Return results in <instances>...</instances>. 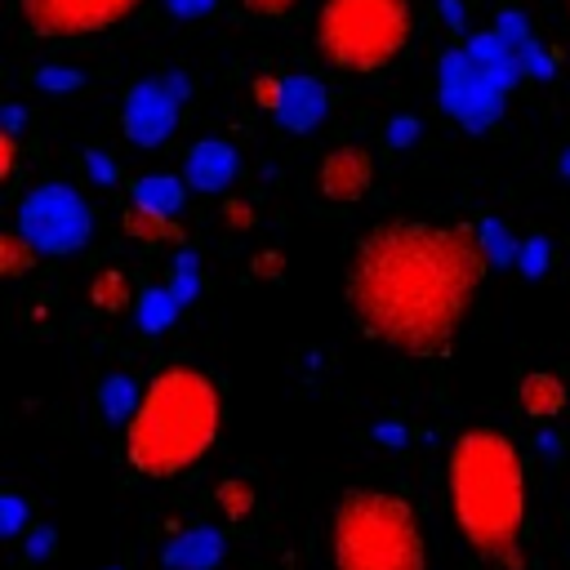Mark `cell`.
<instances>
[{
	"label": "cell",
	"mask_w": 570,
	"mask_h": 570,
	"mask_svg": "<svg viewBox=\"0 0 570 570\" xmlns=\"http://www.w3.org/2000/svg\"><path fill=\"white\" fill-rule=\"evenodd\" d=\"M485 272L490 254L476 223L387 218L352 245L343 303L365 338L432 361L454 347Z\"/></svg>",
	"instance_id": "cell-1"
},
{
	"label": "cell",
	"mask_w": 570,
	"mask_h": 570,
	"mask_svg": "<svg viewBox=\"0 0 570 570\" xmlns=\"http://www.w3.org/2000/svg\"><path fill=\"white\" fill-rule=\"evenodd\" d=\"M445 499L463 543L503 570H521L525 463L508 432L463 428L445 454Z\"/></svg>",
	"instance_id": "cell-2"
},
{
	"label": "cell",
	"mask_w": 570,
	"mask_h": 570,
	"mask_svg": "<svg viewBox=\"0 0 570 570\" xmlns=\"http://www.w3.org/2000/svg\"><path fill=\"white\" fill-rule=\"evenodd\" d=\"M223 432V387L209 370L174 361L160 365L134 419L125 423V463L147 481H174L191 472Z\"/></svg>",
	"instance_id": "cell-3"
},
{
	"label": "cell",
	"mask_w": 570,
	"mask_h": 570,
	"mask_svg": "<svg viewBox=\"0 0 570 570\" xmlns=\"http://www.w3.org/2000/svg\"><path fill=\"white\" fill-rule=\"evenodd\" d=\"M334 570H423V534L414 503L396 490L352 485L330 517Z\"/></svg>",
	"instance_id": "cell-4"
},
{
	"label": "cell",
	"mask_w": 570,
	"mask_h": 570,
	"mask_svg": "<svg viewBox=\"0 0 570 570\" xmlns=\"http://www.w3.org/2000/svg\"><path fill=\"white\" fill-rule=\"evenodd\" d=\"M414 36L410 0H321L316 49L334 71L374 76L392 67Z\"/></svg>",
	"instance_id": "cell-5"
},
{
	"label": "cell",
	"mask_w": 570,
	"mask_h": 570,
	"mask_svg": "<svg viewBox=\"0 0 570 570\" xmlns=\"http://www.w3.org/2000/svg\"><path fill=\"white\" fill-rule=\"evenodd\" d=\"M40 254H76L85 249L94 232V214L85 196L67 183H40L18 200V223H13Z\"/></svg>",
	"instance_id": "cell-6"
},
{
	"label": "cell",
	"mask_w": 570,
	"mask_h": 570,
	"mask_svg": "<svg viewBox=\"0 0 570 570\" xmlns=\"http://www.w3.org/2000/svg\"><path fill=\"white\" fill-rule=\"evenodd\" d=\"M436 98L454 125L468 134H485L503 120V89L472 62V53L459 45L436 67Z\"/></svg>",
	"instance_id": "cell-7"
},
{
	"label": "cell",
	"mask_w": 570,
	"mask_h": 570,
	"mask_svg": "<svg viewBox=\"0 0 570 570\" xmlns=\"http://www.w3.org/2000/svg\"><path fill=\"white\" fill-rule=\"evenodd\" d=\"M142 0H18V18L27 31L49 40H85L134 18Z\"/></svg>",
	"instance_id": "cell-8"
},
{
	"label": "cell",
	"mask_w": 570,
	"mask_h": 570,
	"mask_svg": "<svg viewBox=\"0 0 570 570\" xmlns=\"http://www.w3.org/2000/svg\"><path fill=\"white\" fill-rule=\"evenodd\" d=\"M178 111H183V98L169 89V80H134L120 107L125 138L134 147H160L178 129Z\"/></svg>",
	"instance_id": "cell-9"
},
{
	"label": "cell",
	"mask_w": 570,
	"mask_h": 570,
	"mask_svg": "<svg viewBox=\"0 0 570 570\" xmlns=\"http://www.w3.org/2000/svg\"><path fill=\"white\" fill-rule=\"evenodd\" d=\"M370 187H374V156L356 142L325 151V160L316 165V191L330 205H356L365 200Z\"/></svg>",
	"instance_id": "cell-10"
},
{
	"label": "cell",
	"mask_w": 570,
	"mask_h": 570,
	"mask_svg": "<svg viewBox=\"0 0 570 570\" xmlns=\"http://www.w3.org/2000/svg\"><path fill=\"white\" fill-rule=\"evenodd\" d=\"M325 111H330V94H325V85H321L316 76H307V71L285 76L281 107L272 111L281 129H289V134H307V129H316V125L325 120Z\"/></svg>",
	"instance_id": "cell-11"
},
{
	"label": "cell",
	"mask_w": 570,
	"mask_h": 570,
	"mask_svg": "<svg viewBox=\"0 0 570 570\" xmlns=\"http://www.w3.org/2000/svg\"><path fill=\"white\" fill-rule=\"evenodd\" d=\"M236 147L227 138H200L187 160H183V178L191 191H223L236 178Z\"/></svg>",
	"instance_id": "cell-12"
},
{
	"label": "cell",
	"mask_w": 570,
	"mask_h": 570,
	"mask_svg": "<svg viewBox=\"0 0 570 570\" xmlns=\"http://www.w3.org/2000/svg\"><path fill=\"white\" fill-rule=\"evenodd\" d=\"M223 552H227L223 530H214V525H191V530H183V534H174V539L165 543L160 561H165L169 570H214V566L223 561Z\"/></svg>",
	"instance_id": "cell-13"
},
{
	"label": "cell",
	"mask_w": 570,
	"mask_h": 570,
	"mask_svg": "<svg viewBox=\"0 0 570 570\" xmlns=\"http://www.w3.org/2000/svg\"><path fill=\"white\" fill-rule=\"evenodd\" d=\"M517 405H521L525 419L552 423V419H561V410H566V383H561L552 370H530V374L517 383Z\"/></svg>",
	"instance_id": "cell-14"
},
{
	"label": "cell",
	"mask_w": 570,
	"mask_h": 570,
	"mask_svg": "<svg viewBox=\"0 0 570 570\" xmlns=\"http://www.w3.org/2000/svg\"><path fill=\"white\" fill-rule=\"evenodd\" d=\"M120 227H125V236H134L142 245H183V223H174V214L147 209L138 200L120 214Z\"/></svg>",
	"instance_id": "cell-15"
},
{
	"label": "cell",
	"mask_w": 570,
	"mask_h": 570,
	"mask_svg": "<svg viewBox=\"0 0 570 570\" xmlns=\"http://www.w3.org/2000/svg\"><path fill=\"white\" fill-rule=\"evenodd\" d=\"M187 178H178V174H142V178H134L129 183V196L138 200V205H147V209H160V214H178L183 209V200H187Z\"/></svg>",
	"instance_id": "cell-16"
},
{
	"label": "cell",
	"mask_w": 570,
	"mask_h": 570,
	"mask_svg": "<svg viewBox=\"0 0 570 570\" xmlns=\"http://www.w3.org/2000/svg\"><path fill=\"white\" fill-rule=\"evenodd\" d=\"M178 312H183V303H178V294H174L169 285H147V289L138 294V307H134L142 334H160V330H169V325L178 321Z\"/></svg>",
	"instance_id": "cell-17"
},
{
	"label": "cell",
	"mask_w": 570,
	"mask_h": 570,
	"mask_svg": "<svg viewBox=\"0 0 570 570\" xmlns=\"http://www.w3.org/2000/svg\"><path fill=\"white\" fill-rule=\"evenodd\" d=\"M138 401H142V392H138V383H134L129 374H111V379H102L98 405H102V419H107V423H120V428H125V423L134 419Z\"/></svg>",
	"instance_id": "cell-18"
},
{
	"label": "cell",
	"mask_w": 570,
	"mask_h": 570,
	"mask_svg": "<svg viewBox=\"0 0 570 570\" xmlns=\"http://www.w3.org/2000/svg\"><path fill=\"white\" fill-rule=\"evenodd\" d=\"M89 303L98 307V312H125L129 303H134V285H129V276L120 272V267H102V272H94V281H89Z\"/></svg>",
	"instance_id": "cell-19"
},
{
	"label": "cell",
	"mask_w": 570,
	"mask_h": 570,
	"mask_svg": "<svg viewBox=\"0 0 570 570\" xmlns=\"http://www.w3.org/2000/svg\"><path fill=\"white\" fill-rule=\"evenodd\" d=\"M36 254H40V249H36L18 227L0 232V276H9V281L27 276V272L36 267Z\"/></svg>",
	"instance_id": "cell-20"
},
{
	"label": "cell",
	"mask_w": 570,
	"mask_h": 570,
	"mask_svg": "<svg viewBox=\"0 0 570 570\" xmlns=\"http://www.w3.org/2000/svg\"><path fill=\"white\" fill-rule=\"evenodd\" d=\"M214 499H218V512L227 517V521H245L249 512H254V485L249 481H240V476H223L218 485H214Z\"/></svg>",
	"instance_id": "cell-21"
},
{
	"label": "cell",
	"mask_w": 570,
	"mask_h": 570,
	"mask_svg": "<svg viewBox=\"0 0 570 570\" xmlns=\"http://www.w3.org/2000/svg\"><path fill=\"white\" fill-rule=\"evenodd\" d=\"M476 232H481V245H485L490 263H499V267L517 263V249H521V240H512V232H508L499 218H481V223H476Z\"/></svg>",
	"instance_id": "cell-22"
},
{
	"label": "cell",
	"mask_w": 570,
	"mask_h": 570,
	"mask_svg": "<svg viewBox=\"0 0 570 570\" xmlns=\"http://www.w3.org/2000/svg\"><path fill=\"white\" fill-rule=\"evenodd\" d=\"M169 289L178 294L183 307L200 294V263H196L191 249H178V254H174V263H169Z\"/></svg>",
	"instance_id": "cell-23"
},
{
	"label": "cell",
	"mask_w": 570,
	"mask_h": 570,
	"mask_svg": "<svg viewBox=\"0 0 570 570\" xmlns=\"http://www.w3.org/2000/svg\"><path fill=\"white\" fill-rule=\"evenodd\" d=\"M27 517H31L27 499H22L18 490H4V494H0V534H4V539H18L22 525H27Z\"/></svg>",
	"instance_id": "cell-24"
},
{
	"label": "cell",
	"mask_w": 570,
	"mask_h": 570,
	"mask_svg": "<svg viewBox=\"0 0 570 570\" xmlns=\"http://www.w3.org/2000/svg\"><path fill=\"white\" fill-rule=\"evenodd\" d=\"M548 258H552V249H548L543 236H530V240H521V249H517V267H521L530 281L548 272Z\"/></svg>",
	"instance_id": "cell-25"
},
{
	"label": "cell",
	"mask_w": 570,
	"mask_h": 570,
	"mask_svg": "<svg viewBox=\"0 0 570 570\" xmlns=\"http://www.w3.org/2000/svg\"><path fill=\"white\" fill-rule=\"evenodd\" d=\"M31 80H36V89H49V94H67V89L85 85V76L76 67H40Z\"/></svg>",
	"instance_id": "cell-26"
},
{
	"label": "cell",
	"mask_w": 570,
	"mask_h": 570,
	"mask_svg": "<svg viewBox=\"0 0 570 570\" xmlns=\"http://www.w3.org/2000/svg\"><path fill=\"white\" fill-rule=\"evenodd\" d=\"M494 27H499V31H503V40H508V45H517V49L534 40V31H530V22H525V18L517 13V9H503Z\"/></svg>",
	"instance_id": "cell-27"
},
{
	"label": "cell",
	"mask_w": 570,
	"mask_h": 570,
	"mask_svg": "<svg viewBox=\"0 0 570 570\" xmlns=\"http://www.w3.org/2000/svg\"><path fill=\"white\" fill-rule=\"evenodd\" d=\"M85 174H89L94 183H102V187H111V183L120 178L116 160H111L107 151H98V147H89V151H85Z\"/></svg>",
	"instance_id": "cell-28"
},
{
	"label": "cell",
	"mask_w": 570,
	"mask_h": 570,
	"mask_svg": "<svg viewBox=\"0 0 570 570\" xmlns=\"http://www.w3.org/2000/svg\"><path fill=\"white\" fill-rule=\"evenodd\" d=\"M521 67H525V76L548 80V76H552V53H548L539 40H530V45H521Z\"/></svg>",
	"instance_id": "cell-29"
},
{
	"label": "cell",
	"mask_w": 570,
	"mask_h": 570,
	"mask_svg": "<svg viewBox=\"0 0 570 570\" xmlns=\"http://www.w3.org/2000/svg\"><path fill=\"white\" fill-rule=\"evenodd\" d=\"M249 94H254V102H258L263 111H276V107H281V94H285V76H258Z\"/></svg>",
	"instance_id": "cell-30"
},
{
	"label": "cell",
	"mask_w": 570,
	"mask_h": 570,
	"mask_svg": "<svg viewBox=\"0 0 570 570\" xmlns=\"http://www.w3.org/2000/svg\"><path fill=\"white\" fill-rule=\"evenodd\" d=\"M303 0H240V9L245 13H254V18H285V13H294Z\"/></svg>",
	"instance_id": "cell-31"
},
{
	"label": "cell",
	"mask_w": 570,
	"mask_h": 570,
	"mask_svg": "<svg viewBox=\"0 0 570 570\" xmlns=\"http://www.w3.org/2000/svg\"><path fill=\"white\" fill-rule=\"evenodd\" d=\"M414 138H419V120H414V116L387 120V147H410Z\"/></svg>",
	"instance_id": "cell-32"
},
{
	"label": "cell",
	"mask_w": 570,
	"mask_h": 570,
	"mask_svg": "<svg viewBox=\"0 0 570 570\" xmlns=\"http://www.w3.org/2000/svg\"><path fill=\"white\" fill-rule=\"evenodd\" d=\"M13 174H18V134L0 129V178L13 183Z\"/></svg>",
	"instance_id": "cell-33"
},
{
	"label": "cell",
	"mask_w": 570,
	"mask_h": 570,
	"mask_svg": "<svg viewBox=\"0 0 570 570\" xmlns=\"http://www.w3.org/2000/svg\"><path fill=\"white\" fill-rule=\"evenodd\" d=\"M53 552V530L49 525H31L27 530V561H45Z\"/></svg>",
	"instance_id": "cell-34"
},
{
	"label": "cell",
	"mask_w": 570,
	"mask_h": 570,
	"mask_svg": "<svg viewBox=\"0 0 570 570\" xmlns=\"http://www.w3.org/2000/svg\"><path fill=\"white\" fill-rule=\"evenodd\" d=\"M223 223L236 227V232H240V227H254V205H249V200H227V205H223Z\"/></svg>",
	"instance_id": "cell-35"
},
{
	"label": "cell",
	"mask_w": 570,
	"mask_h": 570,
	"mask_svg": "<svg viewBox=\"0 0 570 570\" xmlns=\"http://www.w3.org/2000/svg\"><path fill=\"white\" fill-rule=\"evenodd\" d=\"M254 276H263V281H281L285 276V263H281V254L276 249H263L258 258H254V267H249Z\"/></svg>",
	"instance_id": "cell-36"
},
{
	"label": "cell",
	"mask_w": 570,
	"mask_h": 570,
	"mask_svg": "<svg viewBox=\"0 0 570 570\" xmlns=\"http://www.w3.org/2000/svg\"><path fill=\"white\" fill-rule=\"evenodd\" d=\"M214 4H218V0H165V9H169L174 18H205Z\"/></svg>",
	"instance_id": "cell-37"
},
{
	"label": "cell",
	"mask_w": 570,
	"mask_h": 570,
	"mask_svg": "<svg viewBox=\"0 0 570 570\" xmlns=\"http://www.w3.org/2000/svg\"><path fill=\"white\" fill-rule=\"evenodd\" d=\"M374 436L383 441V445H405V423H374Z\"/></svg>",
	"instance_id": "cell-38"
},
{
	"label": "cell",
	"mask_w": 570,
	"mask_h": 570,
	"mask_svg": "<svg viewBox=\"0 0 570 570\" xmlns=\"http://www.w3.org/2000/svg\"><path fill=\"white\" fill-rule=\"evenodd\" d=\"M436 4H441V13H445V22H450V27L459 31V27H463V13H459V0H436Z\"/></svg>",
	"instance_id": "cell-39"
},
{
	"label": "cell",
	"mask_w": 570,
	"mask_h": 570,
	"mask_svg": "<svg viewBox=\"0 0 570 570\" xmlns=\"http://www.w3.org/2000/svg\"><path fill=\"white\" fill-rule=\"evenodd\" d=\"M4 129H9V134H18V129H22V107H18V102H9V107H4Z\"/></svg>",
	"instance_id": "cell-40"
},
{
	"label": "cell",
	"mask_w": 570,
	"mask_h": 570,
	"mask_svg": "<svg viewBox=\"0 0 570 570\" xmlns=\"http://www.w3.org/2000/svg\"><path fill=\"white\" fill-rule=\"evenodd\" d=\"M557 169H561V178H566V183H570V147H566V151H561V156H557Z\"/></svg>",
	"instance_id": "cell-41"
},
{
	"label": "cell",
	"mask_w": 570,
	"mask_h": 570,
	"mask_svg": "<svg viewBox=\"0 0 570 570\" xmlns=\"http://www.w3.org/2000/svg\"><path fill=\"white\" fill-rule=\"evenodd\" d=\"M111 570H120V566H111Z\"/></svg>",
	"instance_id": "cell-42"
},
{
	"label": "cell",
	"mask_w": 570,
	"mask_h": 570,
	"mask_svg": "<svg viewBox=\"0 0 570 570\" xmlns=\"http://www.w3.org/2000/svg\"><path fill=\"white\" fill-rule=\"evenodd\" d=\"M566 9H570V0H566Z\"/></svg>",
	"instance_id": "cell-43"
}]
</instances>
